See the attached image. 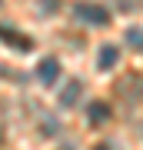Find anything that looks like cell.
<instances>
[{"mask_svg":"<svg viewBox=\"0 0 143 150\" xmlns=\"http://www.w3.org/2000/svg\"><path fill=\"white\" fill-rule=\"evenodd\" d=\"M83 23H97V27H103V23H110V10L100 4H77V10H73Z\"/></svg>","mask_w":143,"mask_h":150,"instance_id":"6da1fadb","label":"cell"},{"mask_svg":"<svg viewBox=\"0 0 143 150\" xmlns=\"http://www.w3.org/2000/svg\"><path fill=\"white\" fill-rule=\"evenodd\" d=\"M37 77H40L43 83H53V80H57V77H60V64H57V60H53V57L40 60V67H37Z\"/></svg>","mask_w":143,"mask_h":150,"instance_id":"7a4b0ae2","label":"cell"},{"mask_svg":"<svg viewBox=\"0 0 143 150\" xmlns=\"http://www.w3.org/2000/svg\"><path fill=\"white\" fill-rule=\"evenodd\" d=\"M0 40H4V43H10V47H17V50H30V47H33V40L20 37V33L10 30V27H0Z\"/></svg>","mask_w":143,"mask_h":150,"instance_id":"3957f363","label":"cell"},{"mask_svg":"<svg viewBox=\"0 0 143 150\" xmlns=\"http://www.w3.org/2000/svg\"><path fill=\"white\" fill-rule=\"evenodd\" d=\"M117 60H120V50L113 47V43H103V47H100V60H97V67H100V70H110V67H117Z\"/></svg>","mask_w":143,"mask_h":150,"instance_id":"277c9868","label":"cell"},{"mask_svg":"<svg viewBox=\"0 0 143 150\" xmlns=\"http://www.w3.org/2000/svg\"><path fill=\"white\" fill-rule=\"evenodd\" d=\"M87 113H90V123H106L110 120V107H106L103 100H93L90 107H87Z\"/></svg>","mask_w":143,"mask_h":150,"instance_id":"5b68a950","label":"cell"},{"mask_svg":"<svg viewBox=\"0 0 143 150\" xmlns=\"http://www.w3.org/2000/svg\"><path fill=\"white\" fill-rule=\"evenodd\" d=\"M80 90H83V87H80V80H70L63 90H60V103H63V107H73L77 97H80Z\"/></svg>","mask_w":143,"mask_h":150,"instance_id":"8992f818","label":"cell"},{"mask_svg":"<svg viewBox=\"0 0 143 150\" xmlns=\"http://www.w3.org/2000/svg\"><path fill=\"white\" fill-rule=\"evenodd\" d=\"M127 43L137 50V54H143V27H130L127 30Z\"/></svg>","mask_w":143,"mask_h":150,"instance_id":"52a82bcc","label":"cell"},{"mask_svg":"<svg viewBox=\"0 0 143 150\" xmlns=\"http://www.w3.org/2000/svg\"><path fill=\"white\" fill-rule=\"evenodd\" d=\"M117 4H120V10H137L140 0H117Z\"/></svg>","mask_w":143,"mask_h":150,"instance_id":"ba28073f","label":"cell"},{"mask_svg":"<svg viewBox=\"0 0 143 150\" xmlns=\"http://www.w3.org/2000/svg\"><path fill=\"white\" fill-rule=\"evenodd\" d=\"M97 150H110V147H106V144H100V147H97Z\"/></svg>","mask_w":143,"mask_h":150,"instance_id":"9c48e42d","label":"cell"}]
</instances>
